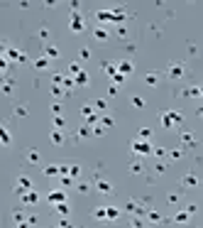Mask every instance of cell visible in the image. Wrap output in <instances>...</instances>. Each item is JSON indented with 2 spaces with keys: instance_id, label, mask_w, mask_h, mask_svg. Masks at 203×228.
I'll return each mask as SVG.
<instances>
[{
  "instance_id": "277c9868",
  "label": "cell",
  "mask_w": 203,
  "mask_h": 228,
  "mask_svg": "<svg viewBox=\"0 0 203 228\" xmlns=\"http://www.w3.org/2000/svg\"><path fill=\"white\" fill-rule=\"evenodd\" d=\"M181 74H184V69H181L179 64H174V66L169 69V76H174V79H176V76H181Z\"/></svg>"
},
{
  "instance_id": "4fadbf2b",
  "label": "cell",
  "mask_w": 203,
  "mask_h": 228,
  "mask_svg": "<svg viewBox=\"0 0 203 228\" xmlns=\"http://www.w3.org/2000/svg\"><path fill=\"white\" fill-rule=\"evenodd\" d=\"M0 135H2V142H5V145H7V142H10V135H7V132H5V128H2V130H0Z\"/></svg>"
},
{
  "instance_id": "52a82bcc",
  "label": "cell",
  "mask_w": 203,
  "mask_h": 228,
  "mask_svg": "<svg viewBox=\"0 0 203 228\" xmlns=\"http://www.w3.org/2000/svg\"><path fill=\"white\" fill-rule=\"evenodd\" d=\"M76 84H88V76H86L83 71H78V74H76Z\"/></svg>"
},
{
  "instance_id": "9c48e42d",
  "label": "cell",
  "mask_w": 203,
  "mask_h": 228,
  "mask_svg": "<svg viewBox=\"0 0 203 228\" xmlns=\"http://www.w3.org/2000/svg\"><path fill=\"white\" fill-rule=\"evenodd\" d=\"M93 216H96V218H108V211H105V209H96Z\"/></svg>"
},
{
  "instance_id": "5b68a950",
  "label": "cell",
  "mask_w": 203,
  "mask_h": 228,
  "mask_svg": "<svg viewBox=\"0 0 203 228\" xmlns=\"http://www.w3.org/2000/svg\"><path fill=\"white\" fill-rule=\"evenodd\" d=\"M118 69H120L122 74H130V71H132V64H130V62H120V64H118Z\"/></svg>"
},
{
  "instance_id": "30bf717a",
  "label": "cell",
  "mask_w": 203,
  "mask_h": 228,
  "mask_svg": "<svg viewBox=\"0 0 203 228\" xmlns=\"http://www.w3.org/2000/svg\"><path fill=\"white\" fill-rule=\"evenodd\" d=\"M25 201H27V204H34V201H37V194H34V191L25 194Z\"/></svg>"
},
{
  "instance_id": "7a4b0ae2",
  "label": "cell",
  "mask_w": 203,
  "mask_h": 228,
  "mask_svg": "<svg viewBox=\"0 0 203 228\" xmlns=\"http://www.w3.org/2000/svg\"><path fill=\"white\" fill-rule=\"evenodd\" d=\"M71 30H73V32H81V30H83V20H81L78 12L71 15Z\"/></svg>"
},
{
  "instance_id": "ba28073f",
  "label": "cell",
  "mask_w": 203,
  "mask_h": 228,
  "mask_svg": "<svg viewBox=\"0 0 203 228\" xmlns=\"http://www.w3.org/2000/svg\"><path fill=\"white\" fill-rule=\"evenodd\" d=\"M98 189H101V191H105V194H108V191H113L108 182H98Z\"/></svg>"
},
{
  "instance_id": "2e32d148",
  "label": "cell",
  "mask_w": 203,
  "mask_h": 228,
  "mask_svg": "<svg viewBox=\"0 0 203 228\" xmlns=\"http://www.w3.org/2000/svg\"><path fill=\"white\" fill-rule=\"evenodd\" d=\"M52 140L54 142H61V132H52Z\"/></svg>"
},
{
  "instance_id": "8992f818",
  "label": "cell",
  "mask_w": 203,
  "mask_h": 228,
  "mask_svg": "<svg viewBox=\"0 0 203 228\" xmlns=\"http://www.w3.org/2000/svg\"><path fill=\"white\" fill-rule=\"evenodd\" d=\"M17 187H22V191H27V187H30V179H27V177H20V179H17Z\"/></svg>"
},
{
  "instance_id": "5bb4252c",
  "label": "cell",
  "mask_w": 203,
  "mask_h": 228,
  "mask_svg": "<svg viewBox=\"0 0 203 228\" xmlns=\"http://www.w3.org/2000/svg\"><path fill=\"white\" fill-rule=\"evenodd\" d=\"M34 66H37V69H44V66H47V59H37V64H34Z\"/></svg>"
},
{
  "instance_id": "e0dca14e",
  "label": "cell",
  "mask_w": 203,
  "mask_h": 228,
  "mask_svg": "<svg viewBox=\"0 0 203 228\" xmlns=\"http://www.w3.org/2000/svg\"><path fill=\"white\" fill-rule=\"evenodd\" d=\"M56 211H59V213H66V211H68L66 204H59V206H56Z\"/></svg>"
},
{
  "instance_id": "6da1fadb",
  "label": "cell",
  "mask_w": 203,
  "mask_h": 228,
  "mask_svg": "<svg viewBox=\"0 0 203 228\" xmlns=\"http://www.w3.org/2000/svg\"><path fill=\"white\" fill-rule=\"evenodd\" d=\"M132 150H135L137 155H149V152H152V147H149L147 142H142V140H135V142H132Z\"/></svg>"
},
{
  "instance_id": "ac0fdd59",
  "label": "cell",
  "mask_w": 203,
  "mask_h": 228,
  "mask_svg": "<svg viewBox=\"0 0 203 228\" xmlns=\"http://www.w3.org/2000/svg\"><path fill=\"white\" fill-rule=\"evenodd\" d=\"M201 93H203V88H201Z\"/></svg>"
},
{
  "instance_id": "8fae6325",
  "label": "cell",
  "mask_w": 203,
  "mask_h": 228,
  "mask_svg": "<svg viewBox=\"0 0 203 228\" xmlns=\"http://www.w3.org/2000/svg\"><path fill=\"white\" fill-rule=\"evenodd\" d=\"M47 57H49V59H54V57H59V52H56L54 47H49V49H47Z\"/></svg>"
},
{
  "instance_id": "7c38bea8",
  "label": "cell",
  "mask_w": 203,
  "mask_h": 228,
  "mask_svg": "<svg viewBox=\"0 0 203 228\" xmlns=\"http://www.w3.org/2000/svg\"><path fill=\"white\" fill-rule=\"evenodd\" d=\"M108 218H118V209H108Z\"/></svg>"
},
{
  "instance_id": "3957f363",
  "label": "cell",
  "mask_w": 203,
  "mask_h": 228,
  "mask_svg": "<svg viewBox=\"0 0 203 228\" xmlns=\"http://www.w3.org/2000/svg\"><path fill=\"white\" fill-rule=\"evenodd\" d=\"M49 201H52V204H64V194H61V191H52V194H49Z\"/></svg>"
},
{
  "instance_id": "9a60e30c",
  "label": "cell",
  "mask_w": 203,
  "mask_h": 228,
  "mask_svg": "<svg viewBox=\"0 0 203 228\" xmlns=\"http://www.w3.org/2000/svg\"><path fill=\"white\" fill-rule=\"evenodd\" d=\"M96 37H98V39H105L108 34H105V30H96Z\"/></svg>"
}]
</instances>
